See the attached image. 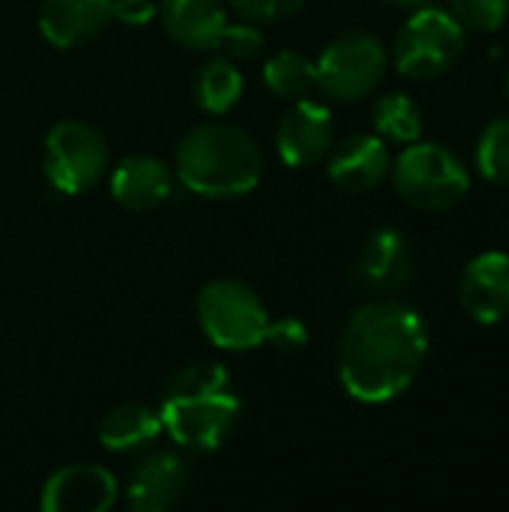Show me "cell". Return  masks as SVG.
Segmentation results:
<instances>
[{
  "label": "cell",
  "mask_w": 509,
  "mask_h": 512,
  "mask_svg": "<svg viewBox=\"0 0 509 512\" xmlns=\"http://www.w3.org/2000/svg\"><path fill=\"white\" fill-rule=\"evenodd\" d=\"M372 126L384 141L414 144L423 135V111L408 93H387L372 108Z\"/></svg>",
  "instance_id": "cell-20"
},
{
  "label": "cell",
  "mask_w": 509,
  "mask_h": 512,
  "mask_svg": "<svg viewBox=\"0 0 509 512\" xmlns=\"http://www.w3.org/2000/svg\"><path fill=\"white\" fill-rule=\"evenodd\" d=\"M390 168H393L390 147L378 132H351L333 141L327 153L330 183L351 195L378 189L390 174Z\"/></svg>",
  "instance_id": "cell-11"
},
{
  "label": "cell",
  "mask_w": 509,
  "mask_h": 512,
  "mask_svg": "<svg viewBox=\"0 0 509 512\" xmlns=\"http://www.w3.org/2000/svg\"><path fill=\"white\" fill-rule=\"evenodd\" d=\"M459 303L471 321L495 327L509 318V255L507 252H480L471 258L459 279Z\"/></svg>",
  "instance_id": "cell-13"
},
{
  "label": "cell",
  "mask_w": 509,
  "mask_h": 512,
  "mask_svg": "<svg viewBox=\"0 0 509 512\" xmlns=\"http://www.w3.org/2000/svg\"><path fill=\"white\" fill-rule=\"evenodd\" d=\"M42 171L60 195L90 192L108 171V144L87 120H57L42 141Z\"/></svg>",
  "instance_id": "cell-8"
},
{
  "label": "cell",
  "mask_w": 509,
  "mask_h": 512,
  "mask_svg": "<svg viewBox=\"0 0 509 512\" xmlns=\"http://www.w3.org/2000/svg\"><path fill=\"white\" fill-rule=\"evenodd\" d=\"M387 75V48L369 30L333 36L315 63V87L330 102L366 99Z\"/></svg>",
  "instance_id": "cell-7"
},
{
  "label": "cell",
  "mask_w": 509,
  "mask_h": 512,
  "mask_svg": "<svg viewBox=\"0 0 509 512\" xmlns=\"http://www.w3.org/2000/svg\"><path fill=\"white\" fill-rule=\"evenodd\" d=\"M174 189V168L150 153H132L111 171V195L120 207L147 213L168 201Z\"/></svg>",
  "instance_id": "cell-15"
},
{
  "label": "cell",
  "mask_w": 509,
  "mask_h": 512,
  "mask_svg": "<svg viewBox=\"0 0 509 512\" xmlns=\"http://www.w3.org/2000/svg\"><path fill=\"white\" fill-rule=\"evenodd\" d=\"M195 318L207 342L222 351H255L270 345V309L258 291L240 279L207 282L195 297Z\"/></svg>",
  "instance_id": "cell-4"
},
{
  "label": "cell",
  "mask_w": 509,
  "mask_h": 512,
  "mask_svg": "<svg viewBox=\"0 0 509 512\" xmlns=\"http://www.w3.org/2000/svg\"><path fill=\"white\" fill-rule=\"evenodd\" d=\"M411 273H414V252L408 237L396 228L372 231L351 264L354 285L369 294H393L408 285Z\"/></svg>",
  "instance_id": "cell-10"
},
{
  "label": "cell",
  "mask_w": 509,
  "mask_h": 512,
  "mask_svg": "<svg viewBox=\"0 0 509 512\" xmlns=\"http://www.w3.org/2000/svg\"><path fill=\"white\" fill-rule=\"evenodd\" d=\"M111 15L120 24L141 27L156 18V3L153 0H111Z\"/></svg>",
  "instance_id": "cell-27"
},
{
  "label": "cell",
  "mask_w": 509,
  "mask_h": 512,
  "mask_svg": "<svg viewBox=\"0 0 509 512\" xmlns=\"http://www.w3.org/2000/svg\"><path fill=\"white\" fill-rule=\"evenodd\" d=\"M504 93H507V99H509V69H507V78H504Z\"/></svg>",
  "instance_id": "cell-29"
},
{
  "label": "cell",
  "mask_w": 509,
  "mask_h": 512,
  "mask_svg": "<svg viewBox=\"0 0 509 512\" xmlns=\"http://www.w3.org/2000/svg\"><path fill=\"white\" fill-rule=\"evenodd\" d=\"M465 27L441 6H417L393 42V63L399 75L429 81L456 66L465 51Z\"/></svg>",
  "instance_id": "cell-6"
},
{
  "label": "cell",
  "mask_w": 509,
  "mask_h": 512,
  "mask_svg": "<svg viewBox=\"0 0 509 512\" xmlns=\"http://www.w3.org/2000/svg\"><path fill=\"white\" fill-rule=\"evenodd\" d=\"M309 342V330L300 318H279L273 321V333H270V345L282 354H297L303 351Z\"/></svg>",
  "instance_id": "cell-26"
},
{
  "label": "cell",
  "mask_w": 509,
  "mask_h": 512,
  "mask_svg": "<svg viewBox=\"0 0 509 512\" xmlns=\"http://www.w3.org/2000/svg\"><path fill=\"white\" fill-rule=\"evenodd\" d=\"M387 3H396V6H426V3H432V0H387Z\"/></svg>",
  "instance_id": "cell-28"
},
{
  "label": "cell",
  "mask_w": 509,
  "mask_h": 512,
  "mask_svg": "<svg viewBox=\"0 0 509 512\" xmlns=\"http://www.w3.org/2000/svg\"><path fill=\"white\" fill-rule=\"evenodd\" d=\"M120 486L102 465H63L54 471L39 495L45 512H108L117 504Z\"/></svg>",
  "instance_id": "cell-12"
},
{
  "label": "cell",
  "mask_w": 509,
  "mask_h": 512,
  "mask_svg": "<svg viewBox=\"0 0 509 512\" xmlns=\"http://www.w3.org/2000/svg\"><path fill=\"white\" fill-rule=\"evenodd\" d=\"M189 489V465L183 456L159 450L147 453L129 474L126 504L135 512H165L180 504Z\"/></svg>",
  "instance_id": "cell-14"
},
{
  "label": "cell",
  "mask_w": 509,
  "mask_h": 512,
  "mask_svg": "<svg viewBox=\"0 0 509 512\" xmlns=\"http://www.w3.org/2000/svg\"><path fill=\"white\" fill-rule=\"evenodd\" d=\"M216 51L228 54L231 60H255L264 51V33L249 18L228 21L225 30H222V36H219V48Z\"/></svg>",
  "instance_id": "cell-24"
},
{
  "label": "cell",
  "mask_w": 509,
  "mask_h": 512,
  "mask_svg": "<svg viewBox=\"0 0 509 512\" xmlns=\"http://www.w3.org/2000/svg\"><path fill=\"white\" fill-rule=\"evenodd\" d=\"M450 15L465 27L477 33H495L504 27L509 15V0H447Z\"/></svg>",
  "instance_id": "cell-23"
},
{
  "label": "cell",
  "mask_w": 509,
  "mask_h": 512,
  "mask_svg": "<svg viewBox=\"0 0 509 512\" xmlns=\"http://www.w3.org/2000/svg\"><path fill=\"white\" fill-rule=\"evenodd\" d=\"M246 90L243 72L231 57H204L192 75V96L207 114H228Z\"/></svg>",
  "instance_id": "cell-19"
},
{
  "label": "cell",
  "mask_w": 509,
  "mask_h": 512,
  "mask_svg": "<svg viewBox=\"0 0 509 512\" xmlns=\"http://www.w3.org/2000/svg\"><path fill=\"white\" fill-rule=\"evenodd\" d=\"M111 21V0H42L39 6V33L54 48L87 45Z\"/></svg>",
  "instance_id": "cell-16"
},
{
  "label": "cell",
  "mask_w": 509,
  "mask_h": 512,
  "mask_svg": "<svg viewBox=\"0 0 509 512\" xmlns=\"http://www.w3.org/2000/svg\"><path fill=\"white\" fill-rule=\"evenodd\" d=\"M429 354L426 318L399 300L360 306L339 336V384L360 405L399 399L420 375Z\"/></svg>",
  "instance_id": "cell-1"
},
{
  "label": "cell",
  "mask_w": 509,
  "mask_h": 512,
  "mask_svg": "<svg viewBox=\"0 0 509 512\" xmlns=\"http://www.w3.org/2000/svg\"><path fill=\"white\" fill-rule=\"evenodd\" d=\"M264 84L270 93H276L279 99H306L315 90V63L303 54V51H279L273 54L264 69Z\"/></svg>",
  "instance_id": "cell-21"
},
{
  "label": "cell",
  "mask_w": 509,
  "mask_h": 512,
  "mask_svg": "<svg viewBox=\"0 0 509 512\" xmlns=\"http://www.w3.org/2000/svg\"><path fill=\"white\" fill-rule=\"evenodd\" d=\"M165 432L159 408L144 402H123L114 405L99 423V444L108 453H135L159 441Z\"/></svg>",
  "instance_id": "cell-18"
},
{
  "label": "cell",
  "mask_w": 509,
  "mask_h": 512,
  "mask_svg": "<svg viewBox=\"0 0 509 512\" xmlns=\"http://www.w3.org/2000/svg\"><path fill=\"white\" fill-rule=\"evenodd\" d=\"M156 15L165 33L189 51H216L228 24L222 0H159Z\"/></svg>",
  "instance_id": "cell-17"
},
{
  "label": "cell",
  "mask_w": 509,
  "mask_h": 512,
  "mask_svg": "<svg viewBox=\"0 0 509 512\" xmlns=\"http://www.w3.org/2000/svg\"><path fill=\"white\" fill-rule=\"evenodd\" d=\"M231 6L243 18L261 24V21H282L294 12H300L306 6V0H231Z\"/></svg>",
  "instance_id": "cell-25"
},
{
  "label": "cell",
  "mask_w": 509,
  "mask_h": 512,
  "mask_svg": "<svg viewBox=\"0 0 509 512\" xmlns=\"http://www.w3.org/2000/svg\"><path fill=\"white\" fill-rule=\"evenodd\" d=\"M336 141L333 111L315 99H294L276 126V153L291 168H312L327 159Z\"/></svg>",
  "instance_id": "cell-9"
},
{
  "label": "cell",
  "mask_w": 509,
  "mask_h": 512,
  "mask_svg": "<svg viewBox=\"0 0 509 512\" xmlns=\"http://www.w3.org/2000/svg\"><path fill=\"white\" fill-rule=\"evenodd\" d=\"M390 171L399 198L423 213L453 210L471 192V174L465 162L438 141L405 144Z\"/></svg>",
  "instance_id": "cell-5"
},
{
  "label": "cell",
  "mask_w": 509,
  "mask_h": 512,
  "mask_svg": "<svg viewBox=\"0 0 509 512\" xmlns=\"http://www.w3.org/2000/svg\"><path fill=\"white\" fill-rule=\"evenodd\" d=\"M261 171L255 138L222 120L189 129L174 150V177L201 198H243L258 186Z\"/></svg>",
  "instance_id": "cell-3"
},
{
  "label": "cell",
  "mask_w": 509,
  "mask_h": 512,
  "mask_svg": "<svg viewBox=\"0 0 509 512\" xmlns=\"http://www.w3.org/2000/svg\"><path fill=\"white\" fill-rule=\"evenodd\" d=\"M477 171L489 183L509 186V117L492 120L477 141Z\"/></svg>",
  "instance_id": "cell-22"
},
{
  "label": "cell",
  "mask_w": 509,
  "mask_h": 512,
  "mask_svg": "<svg viewBox=\"0 0 509 512\" xmlns=\"http://www.w3.org/2000/svg\"><path fill=\"white\" fill-rule=\"evenodd\" d=\"M165 435L189 453H216L243 417V399L222 363L195 360L165 387L159 402Z\"/></svg>",
  "instance_id": "cell-2"
}]
</instances>
